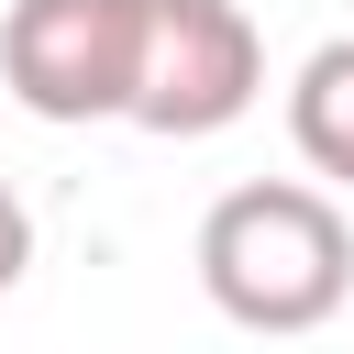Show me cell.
I'll list each match as a JSON object with an SVG mask.
<instances>
[{
  "label": "cell",
  "mask_w": 354,
  "mask_h": 354,
  "mask_svg": "<svg viewBox=\"0 0 354 354\" xmlns=\"http://www.w3.org/2000/svg\"><path fill=\"white\" fill-rule=\"evenodd\" d=\"M22 266H33V210H22V188L0 177V299L22 288Z\"/></svg>",
  "instance_id": "cell-5"
},
{
  "label": "cell",
  "mask_w": 354,
  "mask_h": 354,
  "mask_svg": "<svg viewBox=\"0 0 354 354\" xmlns=\"http://www.w3.org/2000/svg\"><path fill=\"white\" fill-rule=\"evenodd\" d=\"M266 88V44L243 22V0H155L144 22V77H133V122L166 144L232 133Z\"/></svg>",
  "instance_id": "cell-3"
},
{
  "label": "cell",
  "mask_w": 354,
  "mask_h": 354,
  "mask_svg": "<svg viewBox=\"0 0 354 354\" xmlns=\"http://www.w3.org/2000/svg\"><path fill=\"white\" fill-rule=\"evenodd\" d=\"M288 144H299L310 177L354 188V33L310 44V66L288 77Z\"/></svg>",
  "instance_id": "cell-4"
},
{
  "label": "cell",
  "mask_w": 354,
  "mask_h": 354,
  "mask_svg": "<svg viewBox=\"0 0 354 354\" xmlns=\"http://www.w3.org/2000/svg\"><path fill=\"white\" fill-rule=\"evenodd\" d=\"M199 288L243 332H321L354 299V232L310 177H243L199 221Z\"/></svg>",
  "instance_id": "cell-1"
},
{
  "label": "cell",
  "mask_w": 354,
  "mask_h": 354,
  "mask_svg": "<svg viewBox=\"0 0 354 354\" xmlns=\"http://www.w3.org/2000/svg\"><path fill=\"white\" fill-rule=\"evenodd\" d=\"M155 0H11L0 77L33 122H133Z\"/></svg>",
  "instance_id": "cell-2"
}]
</instances>
